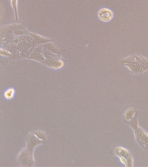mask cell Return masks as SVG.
<instances>
[{
  "instance_id": "6da1fadb",
  "label": "cell",
  "mask_w": 148,
  "mask_h": 167,
  "mask_svg": "<svg viewBox=\"0 0 148 167\" xmlns=\"http://www.w3.org/2000/svg\"><path fill=\"white\" fill-rule=\"evenodd\" d=\"M120 63L127 67L132 73L139 75L148 71V58L134 54L122 59Z\"/></svg>"
},
{
  "instance_id": "7a4b0ae2",
  "label": "cell",
  "mask_w": 148,
  "mask_h": 167,
  "mask_svg": "<svg viewBox=\"0 0 148 167\" xmlns=\"http://www.w3.org/2000/svg\"><path fill=\"white\" fill-rule=\"evenodd\" d=\"M17 163L21 167L33 166L35 163L33 152L27 148L22 149L17 156Z\"/></svg>"
},
{
  "instance_id": "3957f363",
  "label": "cell",
  "mask_w": 148,
  "mask_h": 167,
  "mask_svg": "<svg viewBox=\"0 0 148 167\" xmlns=\"http://www.w3.org/2000/svg\"><path fill=\"white\" fill-rule=\"evenodd\" d=\"M138 142L144 148H148V136L140 129L138 128L134 130Z\"/></svg>"
},
{
  "instance_id": "277c9868",
  "label": "cell",
  "mask_w": 148,
  "mask_h": 167,
  "mask_svg": "<svg viewBox=\"0 0 148 167\" xmlns=\"http://www.w3.org/2000/svg\"><path fill=\"white\" fill-rule=\"evenodd\" d=\"M98 16L101 20L104 22H108L111 20L113 16V12L107 8L101 9L98 13Z\"/></svg>"
},
{
  "instance_id": "5b68a950",
  "label": "cell",
  "mask_w": 148,
  "mask_h": 167,
  "mask_svg": "<svg viewBox=\"0 0 148 167\" xmlns=\"http://www.w3.org/2000/svg\"><path fill=\"white\" fill-rule=\"evenodd\" d=\"M15 89L14 88H10L5 91L3 96L6 100H12L15 98Z\"/></svg>"
},
{
  "instance_id": "8992f818",
  "label": "cell",
  "mask_w": 148,
  "mask_h": 167,
  "mask_svg": "<svg viewBox=\"0 0 148 167\" xmlns=\"http://www.w3.org/2000/svg\"><path fill=\"white\" fill-rule=\"evenodd\" d=\"M18 0H11V4L14 13L15 14L16 21L18 20Z\"/></svg>"
},
{
  "instance_id": "52a82bcc",
  "label": "cell",
  "mask_w": 148,
  "mask_h": 167,
  "mask_svg": "<svg viewBox=\"0 0 148 167\" xmlns=\"http://www.w3.org/2000/svg\"><path fill=\"white\" fill-rule=\"evenodd\" d=\"M135 113H136V110L135 109H132L129 110L128 111L126 112V114H125V119L127 121H130L133 119L134 117Z\"/></svg>"
}]
</instances>
